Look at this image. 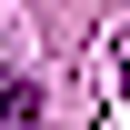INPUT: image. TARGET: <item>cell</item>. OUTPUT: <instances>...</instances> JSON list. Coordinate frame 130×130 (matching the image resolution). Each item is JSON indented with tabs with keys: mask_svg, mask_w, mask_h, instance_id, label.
Masks as SVG:
<instances>
[{
	"mask_svg": "<svg viewBox=\"0 0 130 130\" xmlns=\"http://www.w3.org/2000/svg\"><path fill=\"white\" fill-rule=\"evenodd\" d=\"M0 120H10V130H40V90L30 80H0Z\"/></svg>",
	"mask_w": 130,
	"mask_h": 130,
	"instance_id": "1",
	"label": "cell"
},
{
	"mask_svg": "<svg viewBox=\"0 0 130 130\" xmlns=\"http://www.w3.org/2000/svg\"><path fill=\"white\" fill-rule=\"evenodd\" d=\"M120 60H130V50H120Z\"/></svg>",
	"mask_w": 130,
	"mask_h": 130,
	"instance_id": "2",
	"label": "cell"
}]
</instances>
